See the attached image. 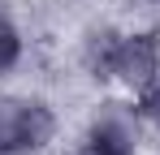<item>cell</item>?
<instances>
[{"label":"cell","mask_w":160,"mask_h":155,"mask_svg":"<svg viewBox=\"0 0 160 155\" xmlns=\"http://www.w3.org/2000/svg\"><path fill=\"white\" fill-rule=\"evenodd\" d=\"M121 39L126 35H117V30H91L87 35V43H82V65H87V73L108 82V78H117V56H121Z\"/></svg>","instance_id":"cell-3"},{"label":"cell","mask_w":160,"mask_h":155,"mask_svg":"<svg viewBox=\"0 0 160 155\" xmlns=\"http://www.w3.org/2000/svg\"><path fill=\"white\" fill-rule=\"evenodd\" d=\"M147 4H160V0H147Z\"/></svg>","instance_id":"cell-7"},{"label":"cell","mask_w":160,"mask_h":155,"mask_svg":"<svg viewBox=\"0 0 160 155\" xmlns=\"http://www.w3.org/2000/svg\"><path fill=\"white\" fill-rule=\"evenodd\" d=\"M117 78L147 95L160 82V35L156 30H138V35H126L121 39V56H117Z\"/></svg>","instance_id":"cell-2"},{"label":"cell","mask_w":160,"mask_h":155,"mask_svg":"<svg viewBox=\"0 0 160 155\" xmlns=\"http://www.w3.org/2000/svg\"><path fill=\"white\" fill-rule=\"evenodd\" d=\"M87 155H134L130 125H126V121H117V116L95 121L91 134H87Z\"/></svg>","instance_id":"cell-4"},{"label":"cell","mask_w":160,"mask_h":155,"mask_svg":"<svg viewBox=\"0 0 160 155\" xmlns=\"http://www.w3.org/2000/svg\"><path fill=\"white\" fill-rule=\"evenodd\" d=\"M143 116H152V121L160 125V82L147 91V95H143Z\"/></svg>","instance_id":"cell-6"},{"label":"cell","mask_w":160,"mask_h":155,"mask_svg":"<svg viewBox=\"0 0 160 155\" xmlns=\"http://www.w3.org/2000/svg\"><path fill=\"white\" fill-rule=\"evenodd\" d=\"M18 60H22V35L9 17H0V73H9Z\"/></svg>","instance_id":"cell-5"},{"label":"cell","mask_w":160,"mask_h":155,"mask_svg":"<svg viewBox=\"0 0 160 155\" xmlns=\"http://www.w3.org/2000/svg\"><path fill=\"white\" fill-rule=\"evenodd\" d=\"M56 134V116L43 99H0V155H30L43 151Z\"/></svg>","instance_id":"cell-1"}]
</instances>
